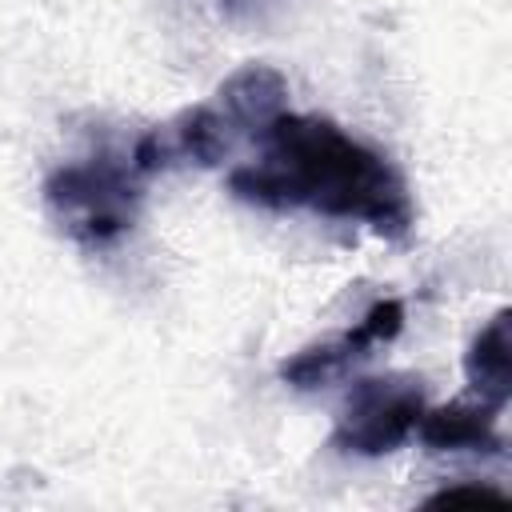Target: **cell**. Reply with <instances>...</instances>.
<instances>
[{
	"label": "cell",
	"mask_w": 512,
	"mask_h": 512,
	"mask_svg": "<svg viewBox=\"0 0 512 512\" xmlns=\"http://www.w3.org/2000/svg\"><path fill=\"white\" fill-rule=\"evenodd\" d=\"M216 108L240 136H260L288 108V80L268 64H244L220 84Z\"/></svg>",
	"instance_id": "5b68a950"
},
{
	"label": "cell",
	"mask_w": 512,
	"mask_h": 512,
	"mask_svg": "<svg viewBox=\"0 0 512 512\" xmlns=\"http://www.w3.org/2000/svg\"><path fill=\"white\" fill-rule=\"evenodd\" d=\"M404 328V304L400 300H376L352 328H344L340 336L332 340H320L304 352H296L292 360H284L280 376L284 384L292 388H320V384H332L340 380L348 368H356L360 360H368L376 348L392 344Z\"/></svg>",
	"instance_id": "277c9868"
},
{
	"label": "cell",
	"mask_w": 512,
	"mask_h": 512,
	"mask_svg": "<svg viewBox=\"0 0 512 512\" xmlns=\"http://www.w3.org/2000/svg\"><path fill=\"white\" fill-rule=\"evenodd\" d=\"M464 376L476 396L492 408H504L512 396V312L500 308L468 344Z\"/></svg>",
	"instance_id": "52a82bcc"
},
{
	"label": "cell",
	"mask_w": 512,
	"mask_h": 512,
	"mask_svg": "<svg viewBox=\"0 0 512 512\" xmlns=\"http://www.w3.org/2000/svg\"><path fill=\"white\" fill-rule=\"evenodd\" d=\"M424 416V388L412 376H368L356 380L348 392L332 448L352 452V456H384L396 452L420 424Z\"/></svg>",
	"instance_id": "3957f363"
},
{
	"label": "cell",
	"mask_w": 512,
	"mask_h": 512,
	"mask_svg": "<svg viewBox=\"0 0 512 512\" xmlns=\"http://www.w3.org/2000/svg\"><path fill=\"white\" fill-rule=\"evenodd\" d=\"M268 4H276V0H220L228 20H260Z\"/></svg>",
	"instance_id": "9c48e42d"
},
{
	"label": "cell",
	"mask_w": 512,
	"mask_h": 512,
	"mask_svg": "<svg viewBox=\"0 0 512 512\" xmlns=\"http://www.w3.org/2000/svg\"><path fill=\"white\" fill-rule=\"evenodd\" d=\"M464 500H480V504H504L508 496L500 488H488V484H456V488H444L436 496H428V504H464Z\"/></svg>",
	"instance_id": "ba28073f"
},
{
	"label": "cell",
	"mask_w": 512,
	"mask_h": 512,
	"mask_svg": "<svg viewBox=\"0 0 512 512\" xmlns=\"http://www.w3.org/2000/svg\"><path fill=\"white\" fill-rule=\"evenodd\" d=\"M500 408L476 400H456L444 408H424L416 432L432 452H500V428H496Z\"/></svg>",
	"instance_id": "8992f818"
},
{
	"label": "cell",
	"mask_w": 512,
	"mask_h": 512,
	"mask_svg": "<svg viewBox=\"0 0 512 512\" xmlns=\"http://www.w3.org/2000/svg\"><path fill=\"white\" fill-rule=\"evenodd\" d=\"M260 156L228 176L240 200L264 208H304L328 220H356L388 240L416 224L412 192L400 168L320 116L280 112L256 136Z\"/></svg>",
	"instance_id": "6da1fadb"
},
{
	"label": "cell",
	"mask_w": 512,
	"mask_h": 512,
	"mask_svg": "<svg viewBox=\"0 0 512 512\" xmlns=\"http://www.w3.org/2000/svg\"><path fill=\"white\" fill-rule=\"evenodd\" d=\"M140 180L132 156H88L48 176L44 204L76 244L108 248L136 224Z\"/></svg>",
	"instance_id": "7a4b0ae2"
}]
</instances>
